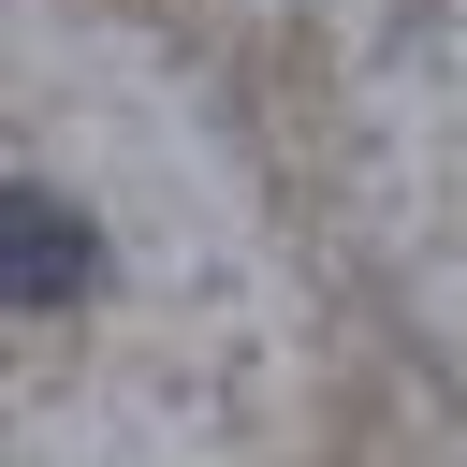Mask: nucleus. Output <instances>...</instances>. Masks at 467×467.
<instances>
[{
    "label": "nucleus",
    "mask_w": 467,
    "mask_h": 467,
    "mask_svg": "<svg viewBox=\"0 0 467 467\" xmlns=\"http://www.w3.org/2000/svg\"><path fill=\"white\" fill-rule=\"evenodd\" d=\"M88 263H102V248H88V219H73L58 190H15V306H73V292H88Z\"/></svg>",
    "instance_id": "nucleus-1"
}]
</instances>
